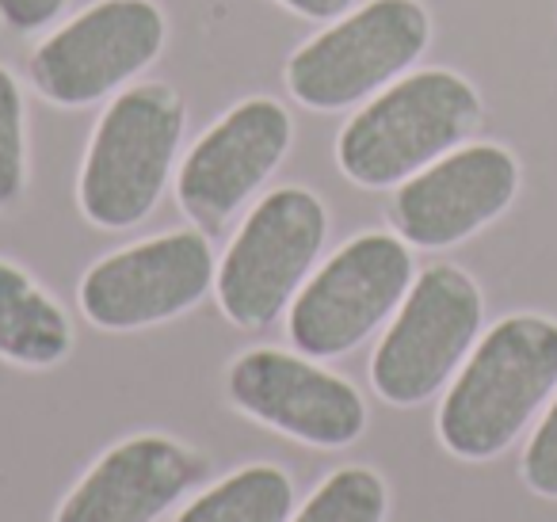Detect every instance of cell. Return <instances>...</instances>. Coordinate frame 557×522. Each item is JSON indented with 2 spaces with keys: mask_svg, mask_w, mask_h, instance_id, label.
I'll return each instance as SVG.
<instances>
[{
  "mask_svg": "<svg viewBox=\"0 0 557 522\" xmlns=\"http://www.w3.org/2000/svg\"><path fill=\"white\" fill-rule=\"evenodd\" d=\"M557 393V321L511 313L496 321L450 382L435 415L440 443L462 461L504 453Z\"/></svg>",
  "mask_w": 557,
  "mask_h": 522,
  "instance_id": "1",
  "label": "cell"
},
{
  "mask_svg": "<svg viewBox=\"0 0 557 522\" xmlns=\"http://www.w3.org/2000/svg\"><path fill=\"white\" fill-rule=\"evenodd\" d=\"M478 123L481 96L462 73H405L344 123L336 164L359 187H397L450 149L466 146Z\"/></svg>",
  "mask_w": 557,
  "mask_h": 522,
  "instance_id": "2",
  "label": "cell"
},
{
  "mask_svg": "<svg viewBox=\"0 0 557 522\" xmlns=\"http://www.w3.org/2000/svg\"><path fill=\"white\" fill-rule=\"evenodd\" d=\"M187 111L169 85L123 88L96 123L81 164V210L100 229H131L169 187Z\"/></svg>",
  "mask_w": 557,
  "mask_h": 522,
  "instance_id": "3",
  "label": "cell"
},
{
  "mask_svg": "<svg viewBox=\"0 0 557 522\" xmlns=\"http://www.w3.org/2000/svg\"><path fill=\"white\" fill-rule=\"evenodd\" d=\"M432 42V16L420 0H367L290 54L287 88L310 111L367 103L401 80Z\"/></svg>",
  "mask_w": 557,
  "mask_h": 522,
  "instance_id": "4",
  "label": "cell"
},
{
  "mask_svg": "<svg viewBox=\"0 0 557 522\" xmlns=\"http://www.w3.org/2000/svg\"><path fill=\"white\" fill-rule=\"evenodd\" d=\"M485 298L455 263H432L412 278L394 324L374 347L371 382L382 400L412 408L432 400L462 370L481 339Z\"/></svg>",
  "mask_w": 557,
  "mask_h": 522,
  "instance_id": "5",
  "label": "cell"
},
{
  "mask_svg": "<svg viewBox=\"0 0 557 522\" xmlns=\"http://www.w3.org/2000/svg\"><path fill=\"white\" fill-rule=\"evenodd\" d=\"M325 237L329 210L313 191L278 187L263 195L218 263L214 294L222 313L237 328L271 324L313 275Z\"/></svg>",
  "mask_w": 557,
  "mask_h": 522,
  "instance_id": "6",
  "label": "cell"
},
{
  "mask_svg": "<svg viewBox=\"0 0 557 522\" xmlns=\"http://www.w3.org/2000/svg\"><path fill=\"white\" fill-rule=\"evenodd\" d=\"M412 278V252L397 233H359L336 248L290 301V339L310 359L356 351L397 313Z\"/></svg>",
  "mask_w": 557,
  "mask_h": 522,
  "instance_id": "7",
  "label": "cell"
},
{
  "mask_svg": "<svg viewBox=\"0 0 557 522\" xmlns=\"http://www.w3.org/2000/svg\"><path fill=\"white\" fill-rule=\"evenodd\" d=\"M169 24L153 0H96L32 54V85L58 108H88L123 92L161 58Z\"/></svg>",
  "mask_w": 557,
  "mask_h": 522,
  "instance_id": "8",
  "label": "cell"
},
{
  "mask_svg": "<svg viewBox=\"0 0 557 522\" xmlns=\"http://www.w3.org/2000/svg\"><path fill=\"white\" fill-rule=\"evenodd\" d=\"M218 263L207 233H161L111 252L81 278V309L96 328L134 332L195 309L214 286Z\"/></svg>",
  "mask_w": 557,
  "mask_h": 522,
  "instance_id": "9",
  "label": "cell"
},
{
  "mask_svg": "<svg viewBox=\"0 0 557 522\" xmlns=\"http://www.w3.org/2000/svg\"><path fill=\"white\" fill-rule=\"evenodd\" d=\"M519 195V161L496 141L450 149L397 184L389 222L412 248H450L493 225Z\"/></svg>",
  "mask_w": 557,
  "mask_h": 522,
  "instance_id": "10",
  "label": "cell"
},
{
  "mask_svg": "<svg viewBox=\"0 0 557 522\" xmlns=\"http://www.w3.org/2000/svg\"><path fill=\"white\" fill-rule=\"evenodd\" d=\"M295 138L290 111L268 96L230 108L180 164V207L199 229L214 233L268 184Z\"/></svg>",
  "mask_w": 557,
  "mask_h": 522,
  "instance_id": "11",
  "label": "cell"
},
{
  "mask_svg": "<svg viewBox=\"0 0 557 522\" xmlns=\"http://www.w3.org/2000/svg\"><path fill=\"white\" fill-rule=\"evenodd\" d=\"M230 397L240 412L310 446H351L367 427V405L351 382L278 347H256L230 366Z\"/></svg>",
  "mask_w": 557,
  "mask_h": 522,
  "instance_id": "12",
  "label": "cell"
},
{
  "mask_svg": "<svg viewBox=\"0 0 557 522\" xmlns=\"http://www.w3.org/2000/svg\"><path fill=\"white\" fill-rule=\"evenodd\" d=\"M207 473V461L164 435L111 446L70 492L58 522H157Z\"/></svg>",
  "mask_w": 557,
  "mask_h": 522,
  "instance_id": "13",
  "label": "cell"
},
{
  "mask_svg": "<svg viewBox=\"0 0 557 522\" xmlns=\"http://www.w3.org/2000/svg\"><path fill=\"white\" fill-rule=\"evenodd\" d=\"M65 309L16 263L0 260V359L20 366H54L70 355Z\"/></svg>",
  "mask_w": 557,
  "mask_h": 522,
  "instance_id": "14",
  "label": "cell"
},
{
  "mask_svg": "<svg viewBox=\"0 0 557 522\" xmlns=\"http://www.w3.org/2000/svg\"><path fill=\"white\" fill-rule=\"evenodd\" d=\"M290 507L295 484L283 469L248 465L187 504L176 522H287Z\"/></svg>",
  "mask_w": 557,
  "mask_h": 522,
  "instance_id": "15",
  "label": "cell"
},
{
  "mask_svg": "<svg viewBox=\"0 0 557 522\" xmlns=\"http://www.w3.org/2000/svg\"><path fill=\"white\" fill-rule=\"evenodd\" d=\"M386 484L374 469H336L295 514V522H382L386 519Z\"/></svg>",
  "mask_w": 557,
  "mask_h": 522,
  "instance_id": "16",
  "label": "cell"
},
{
  "mask_svg": "<svg viewBox=\"0 0 557 522\" xmlns=\"http://www.w3.org/2000/svg\"><path fill=\"white\" fill-rule=\"evenodd\" d=\"M27 184V111L24 88L0 65V210L24 195Z\"/></svg>",
  "mask_w": 557,
  "mask_h": 522,
  "instance_id": "17",
  "label": "cell"
},
{
  "mask_svg": "<svg viewBox=\"0 0 557 522\" xmlns=\"http://www.w3.org/2000/svg\"><path fill=\"white\" fill-rule=\"evenodd\" d=\"M523 481L534 496L557 504V393L523 450Z\"/></svg>",
  "mask_w": 557,
  "mask_h": 522,
  "instance_id": "18",
  "label": "cell"
},
{
  "mask_svg": "<svg viewBox=\"0 0 557 522\" xmlns=\"http://www.w3.org/2000/svg\"><path fill=\"white\" fill-rule=\"evenodd\" d=\"M70 0H0V24L16 35H32L50 27Z\"/></svg>",
  "mask_w": 557,
  "mask_h": 522,
  "instance_id": "19",
  "label": "cell"
},
{
  "mask_svg": "<svg viewBox=\"0 0 557 522\" xmlns=\"http://www.w3.org/2000/svg\"><path fill=\"white\" fill-rule=\"evenodd\" d=\"M283 9H290L295 16L302 20H318V24H333V20H341L344 12L356 4V0H278Z\"/></svg>",
  "mask_w": 557,
  "mask_h": 522,
  "instance_id": "20",
  "label": "cell"
}]
</instances>
